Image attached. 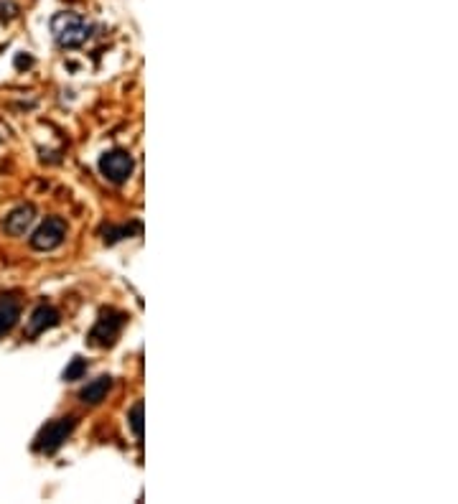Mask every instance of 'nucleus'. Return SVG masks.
<instances>
[{
  "mask_svg": "<svg viewBox=\"0 0 458 504\" xmlns=\"http://www.w3.org/2000/svg\"><path fill=\"white\" fill-rule=\"evenodd\" d=\"M84 372H87V362L82 357H74L72 362H69L67 370H64V379H67V382H74V379L84 377Z\"/></svg>",
  "mask_w": 458,
  "mask_h": 504,
  "instance_id": "12",
  "label": "nucleus"
},
{
  "mask_svg": "<svg viewBox=\"0 0 458 504\" xmlns=\"http://www.w3.org/2000/svg\"><path fill=\"white\" fill-rule=\"evenodd\" d=\"M31 64H34V59H31V56H23V53H20L18 59H15V67H18V69H23V67H31Z\"/></svg>",
  "mask_w": 458,
  "mask_h": 504,
  "instance_id": "14",
  "label": "nucleus"
},
{
  "mask_svg": "<svg viewBox=\"0 0 458 504\" xmlns=\"http://www.w3.org/2000/svg\"><path fill=\"white\" fill-rule=\"evenodd\" d=\"M110 390H113V377H110V374H102V377L92 379V382H87V385L82 387L79 400L84 405H100Z\"/></svg>",
  "mask_w": 458,
  "mask_h": 504,
  "instance_id": "8",
  "label": "nucleus"
},
{
  "mask_svg": "<svg viewBox=\"0 0 458 504\" xmlns=\"http://www.w3.org/2000/svg\"><path fill=\"white\" fill-rule=\"evenodd\" d=\"M127 425L135 438H143V403H135L127 412Z\"/></svg>",
  "mask_w": 458,
  "mask_h": 504,
  "instance_id": "11",
  "label": "nucleus"
},
{
  "mask_svg": "<svg viewBox=\"0 0 458 504\" xmlns=\"http://www.w3.org/2000/svg\"><path fill=\"white\" fill-rule=\"evenodd\" d=\"M64 239H67V222L61 217H46L34 229V234H31L28 242H31L34 250L49 252V250H56Z\"/></svg>",
  "mask_w": 458,
  "mask_h": 504,
  "instance_id": "2",
  "label": "nucleus"
},
{
  "mask_svg": "<svg viewBox=\"0 0 458 504\" xmlns=\"http://www.w3.org/2000/svg\"><path fill=\"white\" fill-rule=\"evenodd\" d=\"M56 324H59V311H56L53 305H46V303L36 305V311L31 313V319H28V336H39V334L53 329Z\"/></svg>",
  "mask_w": 458,
  "mask_h": 504,
  "instance_id": "7",
  "label": "nucleus"
},
{
  "mask_svg": "<svg viewBox=\"0 0 458 504\" xmlns=\"http://www.w3.org/2000/svg\"><path fill=\"white\" fill-rule=\"evenodd\" d=\"M135 171V158L127 151H110L100 158V173L113 184H125Z\"/></svg>",
  "mask_w": 458,
  "mask_h": 504,
  "instance_id": "5",
  "label": "nucleus"
},
{
  "mask_svg": "<svg viewBox=\"0 0 458 504\" xmlns=\"http://www.w3.org/2000/svg\"><path fill=\"white\" fill-rule=\"evenodd\" d=\"M18 11L20 8L15 0H0V20H13Z\"/></svg>",
  "mask_w": 458,
  "mask_h": 504,
  "instance_id": "13",
  "label": "nucleus"
},
{
  "mask_svg": "<svg viewBox=\"0 0 458 504\" xmlns=\"http://www.w3.org/2000/svg\"><path fill=\"white\" fill-rule=\"evenodd\" d=\"M122 326H125V313L107 308V311L100 313V319H97L94 329L89 332V344L92 346H113L115 341H117L120 332H122Z\"/></svg>",
  "mask_w": 458,
  "mask_h": 504,
  "instance_id": "3",
  "label": "nucleus"
},
{
  "mask_svg": "<svg viewBox=\"0 0 458 504\" xmlns=\"http://www.w3.org/2000/svg\"><path fill=\"white\" fill-rule=\"evenodd\" d=\"M74 425H77L74 423V418H56V420H51V423H46L44 428H41L34 448L36 451H41V453L59 451L61 443H64V441H67V438L74 433Z\"/></svg>",
  "mask_w": 458,
  "mask_h": 504,
  "instance_id": "4",
  "label": "nucleus"
},
{
  "mask_svg": "<svg viewBox=\"0 0 458 504\" xmlns=\"http://www.w3.org/2000/svg\"><path fill=\"white\" fill-rule=\"evenodd\" d=\"M51 34L56 39L61 49H77L82 46L89 34H92V26L87 23V18L82 13H74V11H59L53 13L51 18Z\"/></svg>",
  "mask_w": 458,
  "mask_h": 504,
  "instance_id": "1",
  "label": "nucleus"
},
{
  "mask_svg": "<svg viewBox=\"0 0 458 504\" xmlns=\"http://www.w3.org/2000/svg\"><path fill=\"white\" fill-rule=\"evenodd\" d=\"M20 319V303L13 296H3L0 298V336H6Z\"/></svg>",
  "mask_w": 458,
  "mask_h": 504,
  "instance_id": "9",
  "label": "nucleus"
},
{
  "mask_svg": "<svg viewBox=\"0 0 458 504\" xmlns=\"http://www.w3.org/2000/svg\"><path fill=\"white\" fill-rule=\"evenodd\" d=\"M36 222V206L34 204H20L15 206L13 212H8L3 219V229H6L11 237H23L28 234V229L34 227Z\"/></svg>",
  "mask_w": 458,
  "mask_h": 504,
  "instance_id": "6",
  "label": "nucleus"
},
{
  "mask_svg": "<svg viewBox=\"0 0 458 504\" xmlns=\"http://www.w3.org/2000/svg\"><path fill=\"white\" fill-rule=\"evenodd\" d=\"M135 232H140V222H133V225H120V227H107L102 234H105L107 245H115V242L130 237V234H135Z\"/></svg>",
  "mask_w": 458,
  "mask_h": 504,
  "instance_id": "10",
  "label": "nucleus"
}]
</instances>
